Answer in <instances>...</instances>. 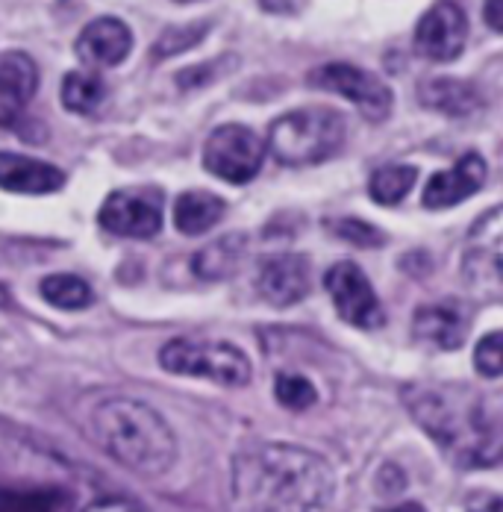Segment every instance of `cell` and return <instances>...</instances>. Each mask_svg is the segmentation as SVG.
<instances>
[{
	"instance_id": "6da1fadb",
	"label": "cell",
	"mask_w": 503,
	"mask_h": 512,
	"mask_svg": "<svg viewBox=\"0 0 503 512\" xmlns=\"http://www.w3.org/2000/svg\"><path fill=\"white\" fill-rule=\"evenodd\" d=\"M333 489V468L315 451L289 442H259L233 460L230 510L324 512Z\"/></svg>"
},
{
	"instance_id": "7a4b0ae2",
	"label": "cell",
	"mask_w": 503,
	"mask_h": 512,
	"mask_svg": "<svg viewBox=\"0 0 503 512\" xmlns=\"http://www.w3.org/2000/svg\"><path fill=\"white\" fill-rule=\"evenodd\" d=\"M403 404L421 430L459 468H492L501 460L498 410L477 392L448 383H412L403 389Z\"/></svg>"
},
{
	"instance_id": "3957f363",
	"label": "cell",
	"mask_w": 503,
	"mask_h": 512,
	"mask_svg": "<svg viewBox=\"0 0 503 512\" xmlns=\"http://www.w3.org/2000/svg\"><path fill=\"white\" fill-rule=\"evenodd\" d=\"M103 451L136 474H162L177 460V436L159 412L136 398H106L92 412Z\"/></svg>"
},
{
	"instance_id": "277c9868",
	"label": "cell",
	"mask_w": 503,
	"mask_h": 512,
	"mask_svg": "<svg viewBox=\"0 0 503 512\" xmlns=\"http://www.w3.org/2000/svg\"><path fill=\"white\" fill-rule=\"evenodd\" d=\"M345 115L333 106H301L283 112L268 127V151L283 165H315L342 151Z\"/></svg>"
},
{
	"instance_id": "5b68a950",
	"label": "cell",
	"mask_w": 503,
	"mask_h": 512,
	"mask_svg": "<svg viewBox=\"0 0 503 512\" xmlns=\"http://www.w3.org/2000/svg\"><path fill=\"white\" fill-rule=\"evenodd\" d=\"M159 365L180 377H198L218 386H248L251 383V359L233 342L215 339H174L159 351Z\"/></svg>"
},
{
	"instance_id": "8992f818",
	"label": "cell",
	"mask_w": 503,
	"mask_h": 512,
	"mask_svg": "<svg viewBox=\"0 0 503 512\" xmlns=\"http://www.w3.org/2000/svg\"><path fill=\"white\" fill-rule=\"evenodd\" d=\"M265 159V142L245 124L215 127L203 145V168L233 186H245L259 174Z\"/></svg>"
},
{
	"instance_id": "52a82bcc",
	"label": "cell",
	"mask_w": 503,
	"mask_h": 512,
	"mask_svg": "<svg viewBox=\"0 0 503 512\" xmlns=\"http://www.w3.org/2000/svg\"><path fill=\"white\" fill-rule=\"evenodd\" d=\"M306 83L312 89L342 95L368 121H386L392 115V106H395L392 89L377 74H371L365 68H356L351 62H327L321 68H312Z\"/></svg>"
},
{
	"instance_id": "ba28073f",
	"label": "cell",
	"mask_w": 503,
	"mask_h": 512,
	"mask_svg": "<svg viewBox=\"0 0 503 512\" xmlns=\"http://www.w3.org/2000/svg\"><path fill=\"white\" fill-rule=\"evenodd\" d=\"M98 221L121 239H153L162 230V192L153 186L118 189L103 201Z\"/></svg>"
},
{
	"instance_id": "9c48e42d",
	"label": "cell",
	"mask_w": 503,
	"mask_h": 512,
	"mask_svg": "<svg viewBox=\"0 0 503 512\" xmlns=\"http://www.w3.org/2000/svg\"><path fill=\"white\" fill-rule=\"evenodd\" d=\"M324 286L336 304V312L359 330H377L386 324L383 304L356 262H336L324 274Z\"/></svg>"
},
{
	"instance_id": "30bf717a",
	"label": "cell",
	"mask_w": 503,
	"mask_h": 512,
	"mask_svg": "<svg viewBox=\"0 0 503 512\" xmlns=\"http://www.w3.org/2000/svg\"><path fill=\"white\" fill-rule=\"evenodd\" d=\"M468 18L465 9L453 0H436L415 27V51L430 62H453L465 51Z\"/></svg>"
},
{
	"instance_id": "8fae6325",
	"label": "cell",
	"mask_w": 503,
	"mask_h": 512,
	"mask_svg": "<svg viewBox=\"0 0 503 512\" xmlns=\"http://www.w3.org/2000/svg\"><path fill=\"white\" fill-rule=\"evenodd\" d=\"M309 286H312L309 262H306V256L298 254L271 256L262 262V268L256 274V289H259L262 301L271 307L301 304L309 295Z\"/></svg>"
},
{
	"instance_id": "7c38bea8",
	"label": "cell",
	"mask_w": 503,
	"mask_h": 512,
	"mask_svg": "<svg viewBox=\"0 0 503 512\" xmlns=\"http://www.w3.org/2000/svg\"><path fill=\"white\" fill-rule=\"evenodd\" d=\"M486 159L480 154H465L453 162L448 171H439L424 186L421 201L427 209H451L468 198H474L486 183Z\"/></svg>"
},
{
	"instance_id": "4fadbf2b",
	"label": "cell",
	"mask_w": 503,
	"mask_h": 512,
	"mask_svg": "<svg viewBox=\"0 0 503 512\" xmlns=\"http://www.w3.org/2000/svg\"><path fill=\"white\" fill-rule=\"evenodd\" d=\"M133 51V33L121 18H95L77 36L74 53L89 68H115Z\"/></svg>"
},
{
	"instance_id": "5bb4252c",
	"label": "cell",
	"mask_w": 503,
	"mask_h": 512,
	"mask_svg": "<svg viewBox=\"0 0 503 512\" xmlns=\"http://www.w3.org/2000/svg\"><path fill=\"white\" fill-rule=\"evenodd\" d=\"M471 312L459 301H439L427 304L412 318V336L436 351H456L468 336Z\"/></svg>"
},
{
	"instance_id": "9a60e30c",
	"label": "cell",
	"mask_w": 503,
	"mask_h": 512,
	"mask_svg": "<svg viewBox=\"0 0 503 512\" xmlns=\"http://www.w3.org/2000/svg\"><path fill=\"white\" fill-rule=\"evenodd\" d=\"M65 186V171L33 156L0 151V189L15 195H53Z\"/></svg>"
},
{
	"instance_id": "2e32d148",
	"label": "cell",
	"mask_w": 503,
	"mask_h": 512,
	"mask_svg": "<svg viewBox=\"0 0 503 512\" xmlns=\"http://www.w3.org/2000/svg\"><path fill=\"white\" fill-rule=\"evenodd\" d=\"M418 98L427 109L442 112L448 118H468L480 109V92L474 83L468 80H456V77H433L427 83H421Z\"/></svg>"
},
{
	"instance_id": "e0dca14e",
	"label": "cell",
	"mask_w": 503,
	"mask_h": 512,
	"mask_svg": "<svg viewBox=\"0 0 503 512\" xmlns=\"http://www.w3.org/2000/svg\"><path fill=\"white\" fill-rule=\"evenodd\" d=\"M248 248H251V242H248L245 233H227V236L209 242L203 251L195 254V259H192V271H195L201 280H209V283L230 280V277L242 268V262H245V256H248Z\"/></svg>"
},
{
	"instance_id": "ac0fdd59",
	"label": "cell",
	"mask_w": 503,
	"mask_h": 512,
	"mask_svg": "<svg viewBox=\"0 0 503 512\" xmlns=\"http://www.w3.org/2000/svg\"><path fill=\"white\" fill-rule=\"evenodd\" d=\"M39 89V68L21 51L0 53V106L15 112L33 101Z\"/></svg>"
},
{
	"instance_id": "d6986e66",
	"label": "cell",
	"mask_w": 503,
	"mask_h": 512,
	"mask_svg": "<svg viewBox=\"0 0 503 512\" xmlns=\"http://www.w3.org/2000/svg\"><path fill=\"white\" fill-rule=\"evenodd\" d=\"M227 204L212 195V192H186L177 198L174 206V227L183 236H201L206 230H212L221 218H224Z\"/></svg>"
},
{
	"instance_id": "ffe728a7",
	"label": "cell",
	"mask_w": 503,
	"mask_h": 512,
	"mask_svg": "<svg viewBox=\"0 0 503 512\" xmlns=\"http://www.w3.org/2000/svg\"><path fill=\"white\" fill-rule=\"evenodd\" d=\"M501 256V224H498L489 233V242H486V236H483V242L477 236L471 239V248L465 251V259H462V271L474 286H483V283L501 286Z\"/></svg>"
},
{
	"instance_id": "44dd1931",
	"label": "cell",
	"mask_w": 503,
	"mask_h": 512,
	"mask_svg": "<svg viewBox=\"0 0 503 512\" xmlns=\"http://www.w3.org/2000/svg\"><path fill=\"white\" fill-rule=\"evenodd\" d=\"M106 101V83L92 71H68L62 80V106L77 115H92Z\"/></svg>"
},
{
	"instance_id": "7402d4cb",
	"label": "cell",
	"mask_w": 503,
	"mask_h": 512,
	"mask_svg": "<svg viewBox=\"0 0 503 512\" xmlns=\"http://www.w3.org/2000/svg\"><path fill=\"white\" fill-rule=\"evenodd\" d=\"M418 180V168L415 165H383L371 174L368 180V195L371 201L383 206L401 204L403 198L412 192Z\"/></svg>"
},
{
	"instance_id": "603a6c76",
	"label": "cell",
	"mask_w": 503,
	"mask_h": 512,
	"mask_svg": "<svg viewBox=\"0 0 503 512\" xmlns=\"http://www.w3.org/2000/svg\"><path fill=\"white\" fill-rule=\"evenodd\" d=\"M39 292H42V298L51 307L68 309V312L86 309L92 304V298H95L92 295V286L83 277H77V274H51V277L42 280Z\"/></svg>"
},
{
	"instance_id": "cb8c5ba5",
	"label": "cell",
	"mask_w": 503,
	"mask_h": 512,
	"mask_svg": "<svg viewBox=\"0 0 503 512\" xmlns=\"http://www.w3.org/2000/svg\"><path fill=\"white\" fill-rule=\"evenodd\" d=\"M209 27H212L209 21H203V24L168 27V30L159 36V42L153 45V56H156V59H168V56H174V53H183L189 51V48H195L203 36L209 33Z\"/></svg>"
},
{
	"instance_id": "d4e9b609",
	"label": "cell",
	"mask_w": 503,
	"mask_h": 512,
	"mask_svg": "<svg viewBox=\"0 0 503 512\" xmlns=\"http://www.w3.org/2000/svg\"><path fill=\"white\" fill-rule=\"evenodd\" d=\"M274 395L286 410H306L318 401V389L303 377V374H289L283 371L274 383Z\"/></svg>"
},
{
	"instance_id": "484cf974",
	"label": "cell",
	"mask_w": 503,
	"mask_h": 512,
	"mask_svg": "<svg viewBox=\"0 0 503 512\" xmlns=\"http://www.w3.org/2000/svg\"><path fill=\"white\" fill-rule=\"evenodd\" d=\"M330 227L336 230L339 239L351 242L356 248H380V245H386V233L380 227L368 224V221H359V218H342V221H336Z\"/></svg>"
},
{
	"instance_id": "4316f807",
	"label": "cell",
	"mask_w": 503,
	"mask_h": 512,
	"mask_svg": "<svg viewBox=\"0 0 503 512\" xmlns=\"http://www.w3.org/2000/svg\"><path fill=\"white\" fill-rule=\"evenodd\" d=\"M474 365L483 377H492L498 380L503 374V336L495 330L489 336H483L477 342V351H474Z\"/></svg>"
},
{
	"instance_id": "83f0119b",
	"label": "cell",
	"mask_w": 503,
	"mask_h": 512,
	"mask_svg": "<svg viewBox=\"0 0 503 512\" xmlns=\"http://www.w3.org/2000/svg\"><path fill=\"white\" fill-rule=\"evenodd\" d=\"M465 512H501V498L495 492H471L465 498Z\"/></svg>"
},
{
	"instance_id": "f1b7e54d",
	"label": "cell",
	"mask_w": 503,
	"mask_h": 512,
	"mask_svg": "<svg viewBox=\"0 0 503 512\" xmlns=\"http://www.w3.org/2000/svg\"><path fill=\"white\" fill-rule=\"evenodd\" d=\"M83 512H148V510H142V507H139V504H133V501H124V498H101V501L89 504Z\"/></svg>"
},
{
	"instance_id": "f546056e",
	"label": "cell",
	"mask_w": 503,
	"mask_h": 512,
	"mask_svg": "<svg viewBox=\"0 0 503 512\" xmlns=\"http://www.w3.org/2000/svg\"><path fill=\"white\" fill-rule=\"evenodd\" d=\"M483 15H486V21H489V27L495 30V33H501V0H486V6H483Z\"/></svg>"
},
{
	"instance_id": "4dcf8cb0",
	"label": "cell",
	"mask_w": 503,
	"mask_h": 512,
	"mask_svg": "<svg viewBox=\"0 0 503 512\" xmlns=\"http://www.w3.org/2000/svg\"><path fill=\"white\" fill-rule=\"evenodd\" d=\"M386 512H424L421 504H401V507H395V510H386Z\"/></svg>"
},
{
	"instance_id": "1f68e13d",
	"label": "cell",
	"mask_w": 503,
	"mask_h": 512,
	"mask_svg": "<svg viewBox=\"0 0 503 512\" xmlns=\"http://www.w3.org/2000/svg\"><path fill=\"white\" fill-rule=\"evenodd\" d=\"M3 304H9V295H6V289L0 286V307H3Z\"/></svg>"
},
{
	"instance_id": "d6a6232c",
	"label": "cell",
	"mask_w": 503,
	"mask_h": 512,
	"mask_svg": "<svg viewBox=\"0 0 503 512\" xmlns=\"http://www.w3.org/2000/svg\"><path fill=\"white\" fill-rule=\"evenodd\" d=\"M180 3H189V0H180Z\"/></svg>"
}]
</instances>
